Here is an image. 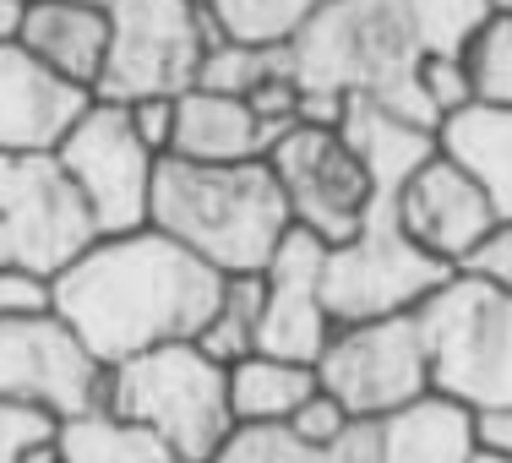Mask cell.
I'll list each match as a JSON object with an SVG mask.
<instances>
[{"label":"cell","mask_w":512,"mask_h":463,"mask_svg":"<svg viewBox=\"0 0 512 463\" xmlns=\"http://www.w3.org/2000/svg\"><path fill=\"white\" fill-rule=\"evenodd\" d=\"M224 300V273L197 262L153 224L99 235L55 278V316L109 371L148 349L197 338Z\"/></svg>","instance_id":"1"},{"label":"cell","mask_w":512,"mask_h":463,"mask_svg":"<svg viewBox=\"0 0 512 463\" xmlns=\"http://www.w3.org/2000/svg\"><path fill=\"white\" fill-rule=\"evenodd\" d=\"M485 17V0H322L289 39V66L311 99H376L436 131L414 71L425 55L469 50Z\"/></svg>","instance_id":"2"},{"label":"cell","mask_w":512,"mask_h":463,"mask_svg":"<svg viewBox=\"0 0 512 463\" xmlns=\"http://www.w3.org/2000/svg\"><path fill=\"white\" fill-rule=\"evenodd\" d=\"M148 224L186 246L213 273H267L284 235L295 229L267 158L251 164H186L158 158Z\"/></svg>","instance_id":"3"},{"label":"cell","mask_w":512,"mask_h":463,"mask_svg":"<svg viewBox=\"0 0 512 463\" xmlns=\"http://www.w3.org/2000/svg\"><path fill=\"white\" fill-rule=\"evenodd\" d=\"M104 409L148 425L180 463H207L213 447L235 431V420H229V371L202 355L197 338L120 360L109 371Z\"/></svg>","instance_id":"4"},{"label":"cell","mask_w":512,"mask_h":463,"mask_svg":"<svg viewBox=\"0 0 512 463\" xmlns=\"http://www.w3.org/2000/svg\"><path fill=\"white\" fill-rule=\"evenodd\" d=\"M431 387L463 409H512V289L480 273H453L420 306Z\"/></svg>","instance_id":"5"},{"label":"cell","mask_w":512,"mask_h":463,"mask_svg":"<svg viewBox=\"0 0 512 463\" xmlns=\"http://www.w3.org/2000/svg\"><path fill=\"white\" fill-rule=\"evenodd\" d=\"M109 50L93 99L137 104L197 88L202 55L224 44L207 0H109Z\"/></svg>","instance_id":"6"},{"label":"cell","mask_w":512,"mask_h":463,"mask_svg":"<svg viewBox=\"0 0 512 463\" xmlns=\"http://www.w3.org/2000/svg\"><path fill=\"white\" fill-rule=\"evenodd\" d=\"M398 197H376L360 235L344 246H327L322 262V306L333 327L382 322V316H414L436 289L447 284V267L431 262L398 229Z\"/></svg>","instance_id":"7"},{"label":"cell","mask_w":512,"mask_h":463,"mask_svg":"<svg viewBox=\"0 0 512 463\" xmlns=\"http://www.w3.org/2000/svg\"><path fill=\"white\" fill-rule=\"evenodd\" d=\"M93 240V213L55 153L0 158V267H28L55 284Z\"/></svg>","instance_id":"8"},{"label":"cell","mask_w":512,"mask_h":463,"mask_svg":"<svg viewBox=\"0 0 512 463\" xmlns=\"http://www.w3.org/2000/svg\"><path fill=\"white\" fill-rule=\"evenodd\" d=\"M316 387L327 398H338L349 409V420H382V414L436 393L420 311L333 327L327 349L316 355Z\"/></svg>","instance_id":"9"},{"label":"cell","mask_w":512,"mask_h":463,"mask_svg":"<svg viewBox=\"0 0 512 463\" xmlns=\"http://www.w3.org/2000/svg\"><path fill=\"white\" fill-rule=\"evenodd\" d=\"M267 169H273L278 191H284L295 229L316 235L322 246H344V240L360 235L365 213L376 202V186L338 126L295 120L267 148Z\"/></svg>","instance_id":"10"},{"label":"cell","mask_w":512,"mask_h":463,"mask_svg":"<svg viewBox=\"0 0 512 463\" xmlns=\"http://www.w3.org/2000/svg\"><path fill=\"white\" fill-rule=\"evenodd\" d=\"M55 158L77 186V197L88 202L99 235H126V229L148 224L158 153H148V142L137 137L126 104L93 99L77 126L66 131V142L55 148Z\"/></svg>","instance_id":"11"},{"label":"cell","mask_w":512,"mask_h":463,"mask_svg":"<svg viewBox=\"0 0 512 463\" xmlns=\"http://www.w3.org/2000/svg\"><path fill=\"white\" fill-rule=\"evenodd\" d=\"M109 365L55 311L0 322V404L39 409L50 420H82L104 409Z\"/></svg>","instance_id":"12"},{"label":"cell","mask_w":512,"mask_h":463,"mask_svg":"<svg viewBox=\"0 0 512 463\" xmlns=\"http://www.w3.org/2000/svg\"><path fill=\"white\" fill-rule=\"evenodd\" d=\"M393 207H398V229H404L431 262H442L447 273H463V267L485 251V240L502 229L485 186L458 164V158H447L442 148L404 180V191H398Z\"/></svg>","instance_id":"13"},{"label":"cell","mask_w":512,"mask_h":463,"mask_svg":"<svg viewBox=\"0 0 512 463\" xmlns=\"http://www.w3.org/2000/svg\"><path fill=\"white\" fill-rule=\"evenodd\" d=\"M322 262H327L322 240L306 235V229H289L278 257L262 273L267 306H262V327H256V355L316 365V355L333 338V316L322 306Z\"/></svg>","instance_id":"14"},{"label":"cell","mask_w":512,"mask_h":463,"mask_svg":"<svg viewBox=\"0 0 512 463\" xmlns=\"http://www.w3.org/2000/svg\"><path fill=\"white\" fill-rule=\"evenodd\" d=\"M474 447V409L425 393L382 420H355L333 463H469Z\"/></svg>","instance_id":"15"},{"label":"cell","mask_w":512,"mask_h":463,"mask_svg":"<svg viewBox=\"0 0 512 463\" xmlns=\"http://www.w3.org/2000/svg\"><path fill=\"white\" fill-rule=\"evenodd\" d=\"M88 104H93L88 88L55 77L22 44H0V158L55 153Z\"/></svg>","instance_id":"16"},{"label":"cell","mask_w":512,"mask_h":463,"mask_svg":"<svg viewBox=\"0 0 512 463\" xmlns=\"http://www.w3.org/2000/svg\"><path fill=\"white\" fill-rule=\"evenodd\" d=\"M284 137L278 126H267L246 99H224V93L191 88L175 99V142L169 158L186 164H251L267 158V148Z\"/></svg>","instance_id":"17"},{"label":"cell","mask_w":512,"mask_h":463,"mask_svg":"<svg viewBox=\"0 0 512 463\" xmlns=\"http://www.w3.org/2000/svg\"><path fill=\"white\" fill-rule=\"evenodd\" d=\"M17 44L55 77L93 93L109 50V17L104 6H88V0H28V22H22Z\"/></svg>","instance_id":"18"},{"label":"cell","mask_w":512,"mask_h":463,"mask_svg":"<svg viewBox=\"0 0 512 463\" xmlns=\"http://www.w3.org/2000/svg\"><path fill=\"white\" fill-rule=\"evenodd\" d=\"M338 131H344V142L355 148V158L365 164L376 197H398V191H404V180L436 148H442L431 126H420V120L398 115V109H387V104H376V99H349Z\"/></svg>","instance_id":"19"},{"label":"cell","mask_w":512,"mask_h":463,"mask_svg":"<svg viewBox=\"0 0 512 463\" xmlns=\"http://www.w3.org/2000/svg\"><path fill=\"white\" fill-rule=\"evenodd\" d=\"M447 158H458L474 180L485 186L496 218L512 224V109L502 104H469L436 131Z\"/></svg>","instance_id":"20"},{"label":"cell","mask_w":512,"mask_h":463,"mask_svg":"<svg viewBox=\"0 0 512 463\" xmlns=\"http://www.w3.org/2000/svg\"><path fill=\"white\" fill-rule=\"evenodd\" d=\"M316 393V365L246 355L229 365V420L235 425H289L295 409Z\"/></svg>","instance_id":"21"},{"label":"cell","mask_w":512,"mask_h":463,"mask_svg":"<svg viewBox=\"0 0 512 463\" xmlns=\"http://www.w3.org/2000/svg\"><path fill=\"white\" fill-rule=\"evenodd\" d=\"M55 453L60 463H180L148 425L120 420L109 409H93L82 420H60Z\"/></svg>","instance_id":"22"},{"label":"cell","mask_w":512,"mask_h":463,"mask_svg":"<svg viewBox=\"0 0 512 463\" xmlns=\"http://www.w3.org/2000/svg\"><path fill=\"white\" fill-rule=\"evenodd\" d=\"M262 306H267V278L262 273H235L224 278V300H218L213 322L197 333V349L207 360L240 365L246 355H256V327H262Z\"/></svg>","instance_id":"23"},{"label":"cell","mask_w":512,"mask_h":463,"mask_svg":"<svg viewBox=\"0 0 512 463\" xmlns=\"http://www.w3.org/2000/svg\"><path fill=\"white\" fill-rule=\"evenodd\" d=\"M316 6L322 0H207L218 33L229 44H251V50H284Z\"/></svg>","instance_id":"24"},{"label":"cell","mask_w":512,"mask_h":463,"mask_svg":"<svg viewBox=\"0 0 512 463\" xmlns=\"http://www.w3.org/2000/svg\"><path fill=\"white\" fill-rule=\"evenodd\" d=\"M289 60V44L284 50H251V44H213L202 55V71H197V88L207 93H224V99H251L267 77Z\"/></svg>","instance_id":"25"},{"label":"cell","mask_w":512,"mask_h":463,"mask_svg":"<svg viewBox=\"0 0 512 463\" xmlns=\"http://www.w3.org/2000/svg\"><path fill=\"white\" fill-rule=\"evenodd\" d=\"M463 60H469L474 77V99L512 109V17H485V28L469 39Z\"/></svg>","instance_id":"26"},{"label":"cell","mask_w":512,"mask_h":463,"mask_svg":"<svg viewBox=\"0 0 512 463\" xmlns=\"http://www.w3.org/2000/svg\"><path fill=\"white\" fill-rule=\"evenodd\" d=\"M414 88H420V104L431 109L436 131L447 126L453 115H463L474 99V77H469V60H463V50H447V55H425L420 71H414Z\"/></svg>","instance_id":"27"},{"label":"cell","mask_w":512,"mask_h":463,"mask_svg":"<svg viewBox=\"0 0 512 463\" xmlns=\"http://www.w3.org/2000/svg\"><path fill=\"white\" fill-rule=\"evenodd\" d=\"M207 463H333V458L311 453L306 442H295L289 425H235V431L213 447Z\"/></svg>","instance_id":"28"},{"label":"cell","mask_w":512,"mask_h":463,"mask_svg":"<svg viewBox=\"0 0 512 463\" xmlns=\"http://www.w3.org/2000/svg\"><path fill=\"white\" fill-rule=\"evenodd\" d=\"M349 409L338 404V398H327L322 387H316V393L306 398V404L295 409V420H289V431H295V442H306L311 453H327L333 458L338 447H344V436H349Z\"/></svg>","instance_id":"29"},{"label":"cell","mask_w":512,"mask_h":463,"mask_svg":"<svg viewBox=\"0 0 512 463\" xmlns=\"http://www.w3.org/2000/svg\"><path fill=\"white\" fill-rule=\"evenodd\" d=\"M60 420L39 409H22V404H0V463H28L33 447L55 442Z\"/></svg>","instance_id":"30"},{"label":"cell","mask_w":512,"mask_h":463,"mask_svg":"<svg viewBox=\"0 0 512 463\" xmlns=\"http://www.w3.org/2000/svg\"><path fill=\"white\" fill-rule=\"evenodd\" d=\"M55 311V284L28 267H0V322H22V316Z\"/></svg>","instance_id":"31"},{"label":"cell","mask_w":512,"mask_h":463,"mask_svg":"<svg viewBox=\"0 0 512 463\" xmlns=\"http://www.w3.org/2000/svg\"><path fill=\"white\" fill-rule=\"evenodd\" d=\"M131 126H137V137L148 142V153L169 158V142H175V99H137L126 104Z\"/></svg>","instance_id":"32"},{"label":"cell","mask_w":512,"mask_h":463,"mask_svg":"<svg viewBox=\"0 0 512 463\" xmlns=\"http://www.w3.org/2000/svg\"><path fill=\"white\" fill-rule=\"evenodd\" d=\"M463 273H480V278H491V284H502L512 289V224H502L491 240H485V251L474 257Z\"/></svg>","instance_id":"33"},{"label":"cell","mask_w":512,"mask_h":463,"mask_svg":"<svg viewBox=\"0 0 512 463\" xmlns=\"http://www.w3.org/2000/svg\"><path fill=\"white\" fill-rule=\"evenodd\" d=\"M474 442L491 447V453H507V458H512V409H485V414H474Z\"/></svg>","instance_id":"34"},{"label":"cell","mask_w":512,"mask_h":463,"mask_svg":"<svg viewBox=\"0 0 512 463\" xmlns=\"http://www.w3.org/2000/svg\"><path fill=\"white\" fill-rule=\"evenodd\" d=\"M22 22H28V0H0V44H17Z\"/></svg>","instance_id":"35"},{"label":"cell","mask_w":512,"mask_h":463,"mask_svg":"<svg viewBox=\"0 0 512 463\" xmlns=\"http://www.w3.org/2000/svg\"><path fill=\"white\" fill-rule=\"evenodd\" d=\"M469 463H512V458H507V453H491V447H474Z\"/></svg>","instance_id":"36"},{"label":"cell","mask_w":512,"mask_h":463,"mask_svg":"<svg viewBox=\"0 0 512 463\" xmlns=\"http://www.w3.org/2000/svg\"><path fill=\"white\" fill-rule=\"evenodd\" d=\"M485 11L491 17H512V0H485Z\"/></svg>","instance_id":"37"},{"label":"cell","mask_w":512,"mask_h":463,"mask_svg":"<svg viewBox=\"0 0 512 463\" xmlns=\"http://www.w3.org/2000/svg\"><path fill=\"white\" fill-rule=\"evenodd\" d=\"M88 6H109V0H88Z\"/></svg>","instance_id":"38"}]
</instances>
